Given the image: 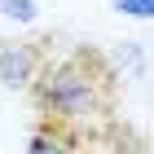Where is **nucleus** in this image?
<instances>
[{
	"label": "nucleus",
	"instance_id": "20e7f679",
	"mask_svg": "<svg viewBox=\"0 0 154 154\" xmlns=\"http://www.w3.org/2000/svg\"><path fill=\"white\" fill-rule=\"evenodd\" d=\"M0 18L13 26H31L40 18V0H0Z\"/></svg>",
	"mask_w": 154,
	"mask_h": 154
},
{
	"label": "nucleus",
	"instance_id": "f03ea898",
	"mask_svg": "<svg viewBox=\"0 0 154 154\" xmlns=\"http://www.w3.org/2000/svg\"><path fill=\"white\" fill-rule=\"evenodd\" d=\"M44 66V48L22 40H0V88H31Z\"/></svg>",
	"mask_w": 154,
	"mask_h": 154
},
{
	"label": "nucleus",
	"instance_id": "7ed1b4c3",
	"mask_svg": "<svg viewBox=\"0 0 154 154\" xmlns=\"http://www.w3.org/2000/svg\"><path fill=\"white\" fill-rule=\"evenodd\" d=\"M22 154H79V132H71V128L44 119V123L31 132V141H26Z\"/></svg>",
	"mask_w": 154,
	"mask_h": 154
},
{
	"label": "nucleus",
	"instance_id": "f257e3e1",
	"mask_svg": "<svg viewBox=\"0 0 154 154\" xmlns=\"http://www.w3.org/2000/svg\"><path fill=\"white\" fill-rule=\"evenodd\" d=\"M115 84H119L115 66L97 48H75L57 62L44 57L35 84H31V97L48 123H62L71 132L84 128L93 132L115 115Z\"/></svg>",
	"mask_w": 154,
	"mask_h": 154
},
{
	"label": "nucleus",
	"instance_id": "39448f33",
	"mask_svg": "<svg viewBox=\"0 0 154 154\" xmlns=\"http://www.w3.org/2000/svg\"><path fill=\"white\" fill-rule=\"evenodd\" d=\"M115 9L123 13V18H137V22H150V13H154V0H115Z\"/></svg>",
	"mask_w": 154,
	"mask_h": 154
}]
</instances>
